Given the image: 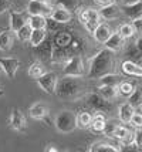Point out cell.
I'll use <instances>...</instances> for the list:
<instances>
[{"label": "cell", "mask_w": 142, "mask_h": 152, "mask_svg": "<svg viewBox=\"0 0 142 152\" xmlns=\"http://www.w3.org/2000/svg\"><path fill=\"white\" fill-rule=\"evenodd\" d=\"M36 81H37V86L40 87L44 93L50 94V95H54L55 94V88H57V84H58V77H57L55 73L46 71Z\"/></svg>", "instance_id": "obj_7"}, {"label": "cell", "mask_w": 142, "mask_h": 152, "mask_svg": "<svg viewBox=\"0 0 142 152\" xmlns=\"http://www.w3.org/2000/svg\"><path fill=\"white\" fill-rule=\"evenodd\" d=\"M117 31L121 34L125 40L131 39V37L136 33L135 27H134V24H132V23H124V24H119V27H118V30H117Z\"/></svg>", "instance_id": "obj_33"}, {"label": "cell", "mask_w": 142, "mask_h": 152, "mask_svg": "<svg viewBox=\"0 0 142 152\" xmlns=\"http://www.w3.org/2000/svg\"><path fill=\"white\" fill-rule=\"evenodd\" d=\"M53 9L50 3H44V1H37V0H30L27 4V13L30 16H46L48 17L53 13Z\"/></svg>", "instance_id": "obj_8"}, {"label": "cell", "mask_w": 142, "mask_h": 152, "mask_svg": "<svg viewBox=\"0 0 142 152\" xmlns=\"http://www.w3.org/2000/svg\"><path fill=\"white\" fill-rule=\"evenodd\" d=\"M31 27L27 24H24V26L21 27L19 31H16V36H17V39L20 40V41H30V37H31Z\"/></svg>", "instance_id": "obj_37"}, {"label": "cell", "mask_w": 142, "mask_h": 152, "mask_svg": "<svg viewBox=\"0 0 142 152\" xmlns=\"http://www.w3.org/2000/svg\"><path fill=\"white\" fill-rule=\"evenodd\" d=\"M50 17L53 21L55 23H60V24H64V23H70L71 19H73V14L70 10H66V9H63V7H57L53 9V13L50 14Z\"/></svg>", "instance_id": "obj_18"}, {"label": "cell", "mask_w": 142, "mask_h": 152, "mask_svg": "<svg viewBox=\"0 0 142 152\" xmlns=\"http://www.w3.org/2000/svg\"><path fill=\"white\" fill-rule=\"evenodd\" d=\"M105 124H107V118L105 115L100 111L92 115V121H91V125H90V129L94 131V132L100 134V132H104V128H105Z\"/></svg>", "instance_id": "obj_21"}, {"label": "cell", "mask_w": 142, "mask_h": 152, "mask_svg": "<svg viewBox=\"0 0 142 152\" xmlns=\"http://www.w3.org/2000/svg\"><path fill=\"white\" fill-rule=\"evenodd\" d=\"M78 20L81 21V24L88 30V33L92 34L97 26L100 24V20H101V16H100V12L95 10V9H82L81 12L78 13Z\"/></svg>", "instance_id": "obj_5"}, {"label": "cell", "mask_w": 142, "mask_h": 152, "mask_svg": "<svg viewBox=\"0 0 142 152\" xmlns=\"http://www.w3.org/2000/svg\"><path fill=\"white\" fill-rule=\"evenodd\" d=\"M27 23L31 28H47L48 26L46 16H30L27 19Z\"/></svg>", "instance_id": "obj_29"}, {"label": "cell", "mask_w": 142, "mask_h": 152, "mask_svg": "<svg viewBox=\"0 0 142 152\" xmlns=\"http://www.w3.org/2000/svg\"><path fill=\"white\" fill-rule=\"evenodd\" d=\"M13 31L12 30H3L0 33V50L1 51H9L13 47Z\"/></svg>", "instance_id": "obj_24"}, {"label": "cell", "mask_w": 142, "mask_h": 152, "mask_svg": "<svg viewBox=\"0 0 142 152\" xmlns=\"http://www.w3.org/2000/svg\"><path fill=\"white\" fill-rule=\"evenodd\" d=\"M132 135H134V134L131 132L125 125H119V124H118V126L115 128L114 134H112V138L119 139V141H128L129 138H132Z\"/></svg>", "instance_id": "obj_30"}, {"label": "cell", "mask_w": 142, "mask_h": 152, "mask_svg": "<svg viewBox=\"0 0 142 152\" xmlns=\"http://www.w3.org/2000/svg\"><path fill=\"white\" fill-rule=\"evenodd\" d=\"M124 53H125L127 60L135 61V63H138V64H141V66H142V53L139 51V48L136 47L135 43H131V44H128V46L125 47Z\"/></svg>", "instance_id": "obj_22"}, {"label": "cell", "mask_w": 142, "mask_h": 152, "mask_svg": "<svg viewBox=\"0 0 142 152\" xmlns=\"http://www.w3.org/2000/svg\"><path fill=\"white\" fill-rule=\"evenodd\" d=\"M46 37H47V28H33L31 37H30V44L33 47H37L46 40Z\"/></svg>", "instance_id": "obj_27"}, {"label": "cell", "mask_w": 142, "mask_h": 152, "mask_svg": "<svg viewBox=\"0 0 142 152\" xmlns=\"http://www.w3.org/2000/svg\"><path fill=\"white\" fill-rule=\"evenodd\" d=\"M136 1H139V0H121L122 6H128V4H134Z\"/></svg>", "instance_id": "obj_44"}, {"label": "cell", "mask_w": 142, "mask_h": 152, "mask_svg": "<svg viewBox=\"0 0 142 152\" xmlns=\"http://www.w3.org/2000/svg\"><path fill=\"white\" fill-rule=\"evenodd\" d=\"M1 71H3V70H1V67H0V73H1Z\"/></svg>", "instance_id": "obj_48"}, {"label": "cell", "mask_w": 142, "mask_h": 152, "mask_svg": "<svg viewBox=\"0 0 142 152\" xmlns=\"http://www.w3.org/2000/svg\"><path fill=\"white\" fill-rule=\"evenodd\" d=\"M98 6H105V4H111V3H115L117 0H94Z\"/></svg>", "instance_id": "obj_43"}, {"label": "cell", "mask_w": 142, "mask_h": 152, "mask_svg": "<svg viewBox=\"0 0 142 152\" xmlns=\"http://www.w3.org/2000/svg\"><path fill=\"white\" fill-rule=\"evenodd\" d=\"M121 68H122V71L127 74V75L142 77V66L141 64H138V63H135V61L125 60V61H122Z\"/></svg>", "instance_id": "obj_20"}, {"label": "cell", "mask_w": 142, "mask_h": 152, "mask_svg": "<svg viewBox=\"0 0 142 152\" xmlns=\"http://www.w3.org/2000/svg\"><path fill=\"white\" fill-rule=\"evenodd\" d=\"M33 48H34V53L37 54V57H40V58L51 60L54 44H53L50 40H44L41 44H39L37 47H33Z\"/></svg>", "instance_id": "obj_19"}, {"label": "cell", "mask_w": 142, "mask_h": 152, "mask_svg": "<svg viewBox=\"0 0 142 152\" xmlns=\"http://www.w3.org/2000/svg\"><path fill=\"white\" fill-rule=\"evenodd\" d=\"M141 108H142V105H141Z\"/></svg>", "instance_id": "obj_50"}, {"label": "cell", "mask_w": 142, "mask_h": 152, "mask_svg": "<svg viewBox=\"0 0 142 152\" xmlns=\"http://www.w3.org/2000/svg\"><path fill=\"white\" fill-rule=\"evenodd\" d=\"M90 152H119L121 148H118L117 145L108 144V142H104V141H98L94 142L92 145L88 148Z\"/></svg>", "instance_id": "obj_23"}, {"label": "cell", "mask_w": 142, "mask_h": 152, "mask_svg": "<svg viewBox=\"0 0 142 152\" xmlns=\"http://www.w3.org/2000/svg\"><path fill=\"white\" fill-rule=\"evenodd\" d=\"M71 41H73V36L67 31H60V33L55 34L54 37V43L55 46L58 47H68L71 44Z\"/></svg>", "instance_id": "obj_31"}, {"label": "cell", "mask_w": 142, "mask_h": 152, "mask_svg": "<svg viewBox=\"0 0 142 152\" xmlns=\"http://www.w3.org/2000/svg\"><path fill=\"white\" fill-rule=\"evenodd\" d=\"M100 12V16L101 19L104 20H117L121 17L122 14V9L117 3H111V4H105V6H101V9L98 10Z\"/></svg>", "instance_id": "obj_11"}, {"label": "cell", "mask_w": 142, "mask_h": 152, "mask_svg": "<svg viewBox=\"0 0 142 152\" xmlns=\"http://www.w3.org/2000/svg\"><path fill=\"white\" fill-rule=\"evenodd\" d=\"M77 118H78V115H77V113H74V111H71V110H61L54 118L55 129L61 134L74 132L75 129L78 128Z\"/></svg>", "instance_id": "obj_3"}, {"label": "cell", "mask_w": 142, "mask_h": 152, "mask_svg": "<svg viewBox=\"0 0 142 152\" xmlns=\"http://www.w3.org/2000/svg\"><path fill=\"white\" fill-rule=\"evenodd\" d=\"M141 149H142V146H141Z\"/></svg>", "instance_id": "obj_49"}, {"label": "cell", "mask_w": 142, "mask_h": 152, "mask_svg": "<svg viewBox=\"0 0 142 152\" xmlns=\"http://www.w3.org/2000/svg\"><path fill=\"white\" fill-rule=\"evenodd\" d=\"M118 126L117 122L114 121H107V124H105V128H104V134L107 135V137H112V134H114L115 128Z\"/></svg>", "instance_id": "obj_38"}, {"label": "cell", "mask_w": 142, "mask_h": 152, "mask_svg": "<svg viewBox=\"0 0 142 152\" xmlns=\"http://www.w3.org/2000/svg\"><path fill=\"white\" fill-rule=\"evenodd\" d=\"M91 121H92V115L87 111H82V113L78 114V118H77V124H78V128H90L91 125Z\"/></svg>", "instance_id": "obj_34"}, {"label": "cell", "mask_w": 142, "mask_h": 152, "mask_svg": "<svg viewBox=\"0 0 142 152\" xmlns=\"http://www.w3.org/2000/svg\"><path fill=\"white\" fill-rule=\"evenodd\" d=\"M132 144H135L136 146H142V128H136V131L132 135Z\"/></svg>", "instance_id": "obj_40"}, {"label": "cell", "mask_w": 142, "mask_h": 152, "mask_svg": "<svg viewBox=\"0 0 142 152\" xmlns=\"http://www.w3.org/2000/svg\"><path fill=\"white\" fill-rule=\"evenodd\" d=\"M104 46L109 48V50H112V51H119L125 47V39L118 31H115V33L109 36V39L104 43Z\"/></svg>", "instance_id": "obj_16"}, {"label": "cell", "mask_w": 142, "mask_h": 152, "mask_svg": "<svg viewBox=\"0 0 142 152\" xmlns=\"http://www.w3.org/2000/svg\"><path fill=\"white\" fill-rule=\"evenodd\" d=\"M97 90H98V93L101 94L104 98L108 99V101H112L118 95V86H104V84H100Z\"/></svg>", "instance_id": "obj_26"}, {"label": "cell", "mask_w": 142, "mask_h": 152, "mask_svg": "<svg viewBox=\"0 0 142 152\" xmlns=\"http://www.w3.org/2000/svg\"><path fill=\"white\" fill-rule=\"evenodd\" d=\"M112 33H114L112 28H111L107 23H100V24L97 26V28L92 31V36H94V39H95L97 43L104 44V43L109 39V36H111Z\"/></svg>", "instance_id": "obj_14"}, {"label": "cell", "mask_w": 142, "mask_h": 152, "mask_svg": "<svg viewBox=\"0 0 142 152\" xmlns=\"http://www.w3.org/2000/svg\"><path fill=\"white\" fill-rule=\"evenodd\" d=\"M44 73H46V67H44V64L41 63L40 60H36L34 63H31L30 67H28V70H27L28 77H30V78H33V80H37L39 77H41Z\"/></svg>", "instance_id": "obj_25"}, {"label": "cell", "mask_w": 142, "mask_h": 152, "mask_svg": "<svg viewBox=\"0 0 142 152\" xmlns=\"http://www.w3.org/2000/svg\"><path fill=\"white\" fill-rule=\"evenodd\" d=\"M128 102L132 104L135 108L142 105V86L135 87V90H134L132 94L128 97Z\"/></svg>", "instance_id": "obj_32"}, {"label": "cell", "mask_w": 142, "mask_h": 152, "mask_svg": "<svg viewBox=\"0 0 142 152\" xmlns=\"http://www.w3.org/2000/svg\"><path fill=\"white\" fill-rule=\"evenodd\" d=\"M0 67L9 78L13 80L20 68V60L16 57H0Z\"/></svg>", "instance_id": "obj_9"}, {"label": "cell", "mask_w": 142, "mask_h": 152, "mask_svg": "<svg viewBox=\"0 0 142 152\" xmlns=\"http://www.w3.org/2000/svg\"><path fill=\"white\" fill-rule=\"evenodd\" d=\"M85 66L84 60L80 54L71 56L70 58L64 63L63 68V75H74V77H84L85 75Z\"/></svg>", "instance_id": "obj_4"}, {"label": "cell", "mask_w": 142, "mask_h": 152, "mask_svg": "<svg viewBox=\"0 0 142 152\" xmlns=\"http://www.w3.org/2000/svg\"><path fill=\"white\" fill-rule=\"evenodd\" d=\"M122 13L125 14L129 20H138L142 19V0L136 1L134 4H128V6L122 7Z\"/></svg>", "instance_id": "obj_15"}, {"label": "cell", "mask_w": 142, "mask_h": 152, "mask_svg": "<svg viewBox=\"0 0 142 152\" xmlns=\"http://www.w3.org/2000/svg\"><path fill=\"white\" fill-rule=\"evenodd\" d=\"M87 87L82 77L74 75H64V78L58 80V84L55 88V95L64 101H77L85 97Z\"/></svg>", "instance_id": "obj_2"}, {"label": "cell", "mask_w": 142, "mask_h": 152, "mask_svg": "<svg viewBox=\"0 0 142 152\" xmlns=\"http://www.w3.org/2000/svg\"><path fill=\"white\" fill-rule=\"evenodd\" d=\"M9 125L12 129L17 131V132H23L27 126V122H26V117L23 115L19 108H13L12 113H10V117H9Z\"/></svg>", "instance_id": "obj_10"}, {"label": "cell", "mask_w": 142, "mask_h": 152, "mask_svg": "<svg viewBox=\"0 0 142 152\" xmlns=\"http://www.w3.org/2000/svg\"><path fill=\"white\" fill-rule=\"evenodd\" d=\"M135 44H136V47L139 48V51L142 53V36H141V37H138V39H136Z\"/></svg>", "instance_id": "obj_45"}, {"label": "cell", "mask_w": 142, "mask_h": 152, "mask_svg": "<svg viewBox=\"0 0 142 152\" xmlns=\"http://www.w3.org/2000/svg\"><path fill=\"white\" fill-rule=\"evenodd\" d=\"M135 90V86L129 81H121L118 84V95H122V97H129L132 91Z\"/></svg>", "instance_id": "obj_35"}, {"label": "cell", "mask_w": 142, "mask_h": 152, "mask_svg": "<svg viewBox=\"0 0 142 152\" xmlns=\"http://www.w3.org/2000/svg\"><path fill=\"white\" fill-rule=\"evenodd\" d=\"M37 1H44V3H50L51 0H37Z\"/></svg>", "instance_id": "obj_47"}, {"label": "cell", "mask_w": 142, "mask_h": 152, "mask_svg": "<svg viewBox=\"0 0 142 152\" xmlns=\"http://www.w3.org/2000/svg\"><path fill=\"white\" fill-rule=\"evenodd\" d=\"M132 24L135 27L136 31H142V19H138V20H134Z\"/></svg>", "instance_id": "obj_42"}, {"label": "cell", "mask_w": 142, "mask_h": 152, "mask_svg": "<svg viewBox=\"0 0 142 152\" xmlns=\"http://www.w3.org/2000/svg\"><path fill=\"white\" fill-rule=\"evenodd\" d=\"M9 16H10V30L16 33L19 31L24 24H27V17L20 12H14V10H9Z\"/></svg>", "instance_id": "obj_13"}, {"label": "cell", "mask_w": 142, "mask_h": 152, "mask_svg": "<svg viewBox=\"0 0 142 152\" xmlns=\"http://www.w3.org/2000/svg\"><path fill=\"white\" fill-rule=\"evenodd\" d=\"M85 99H87V104L92 110L95 111H100V113H109L111 110V101L105 99L98 91H92V93H87L85 94Z\"/></svg>", "instance_id": "obj_6"}, {"label": "cell", "mask_w": 142, "mask_h": 152, "mask_svg": "<svg viewBox=\"0 0 142 152\" xmlns=\"http://www.w3.org/2000/svg\"><path fill=\"white\" fill-rule=\"evenodd\" d=\"M54 3L57 7H63L70 12H77L82 6V0H55Z\"/></svg>", "instance_id": "obj_28"}, {"label": "cell", "mask_w": 142, "mask_h": 152, "mask_svg": "<svg viewBox=\"0 0 142 152\" xmlns=\"http://www.w3.org/2000/svg\"><path fill=\"white\" fill-rule=\"evenodd\" d=\"M100 81H101V84H104V86H118L121 83V78H119L118 74L111 73V74H107V75L101 77Z\"/></svg>", "instance_id": "obj_36"}, {"label": "cell", "mask_w": 142, "mask_h": 152, "mask_svg": "<svg viewBox=\"0 0 142 152\" xmlns=\"http://www.w3.org/2000/svg\"><path fill=\"white\" fill-rule=\"evenodd\" d=\"M129 124L135 128H142V113H134Z\"/></svg>", "instance_id": "obj_39"}, {"label": "cell", "mask_w": 142, "mask_h": 152, "mask_svg": "<svg viewBox=\"0 0 142 152\" xmlns=\"http://www.w3.org/2000/svg\"><path fill=\"white\" fill-rule=\"evenodd\" d=\"M46 151L47 152H55L57 151V148H55V145H48V148H46Z\"/></svg>", "instance_id": "obj_46"}, {"label": "cell", "mask_w": 142, "mask_h": 152, "mask_svg": "<svg viewBox=\"0 0 142 152\" xmlns=\"http://www.w3.org/2000/svg\"><path fill=\"white\" fill-rule=\"evenodd\" d=\"M115 70H117L115 51L105 47L88 60V70L85 75L90 80H100L107 74L115 73Z\"/></svg>", "instance_id": "obj_1"}, {"label": "cell", "mask_w": 142, "mask_h": 152, "mask_svg": "<svg viewBox=\"0 0 142 152\" xmlns=\"http://www.w3.org/2000/svg\"><path fill=\"white\" fill-rule=\"evenodd\" d=\"M10 0H0V14H3L4 12H9L10 10Z\"/></svg>", "instance_id": "obj_41"}, {"label": "cell", "mask_w": 142, "mask_h": 152, "mask_svg": "<svg viewBox=\"0 0 142 152\" xmlns=\"http://www.w3.org/2000/svg\"><path fill=\"white\" fill-rule=\"evenodd\" d=\"M134 113H135V107L129 102H124L118 107V118L122 124H129Z\"/></svg>", "instance_id": "obj_17"}, {"label": "cell", "mask_w": 142, "mask_h": 152, "mask_svg": "<svg viewBox=\"0 0 142 152\" xmlns=\"http://www.w3.org/2000/svg\"><path fill=\"white\" fill-rule=\"evenodd\" d=\"M28 113H30V117L34 119H44L47 118L48 113H50V108H48V105L46 102L37 101V102H34L33 105L30 107Z\"/></svg>", "instance_id": "obj_12"}]
</instances>
